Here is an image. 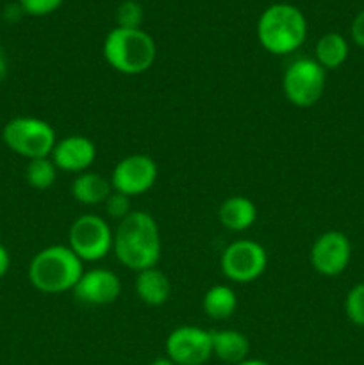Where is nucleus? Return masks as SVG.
I'll list each match as a JSON object with an SVG mask.
<instances>
[{
	"instance_id": "obj_1",
	"label": "nucleus",
	"mask_w": 364,
	"mask_h": 365,
	"mask_svg": "<svg viewBox=\"0 0 364 365\" xmlns=\"http://www.w3.org/2000/svg\"><path fill=\"white\" fill-rule=\"evenodd\" d=\"M113 253L121 266L136 273L156 267L161 259L157 221L145 210H132L114 232Z\"/></svg>"
},
{
	"instance_id": "obj_2",
	"label": "nucleus",
	"mask_w": 364,
	"mask_h": 365,
	"mask_svg": "<svg viewBox=\"0 0 364 365\" xmlns=\"http://www.w3.org/2000/svg\"><path fill=\"white\" fill-rule=\"evenodd\" d=\"M84 273V262L70 250V246L54 245L43 248L29 264V282L45 294H61L74 291Z\"/></svg>"
},
{
	"instance_id": "obj_3",
	"label": "nucleus",
	"mask_w": 364,
	"mask_h": 365,
	"mask_svg": "<svg viewBox=\"0 0 364 365\" xmlns=\"http://www.w3.org/2000/svg\"><path fill=\"white\" fill-rule=\"evenodd\" d=\"M261 46L273 56H288L298 50L307 38V20L291 4H273L257 21Z\"/></svg>"
},
{
	"instance_id": "obj_4",
	"label": "nucleus",
	"mask_w": 364,
	"mask_h": 365,
	"mask_svg": "<svg viewBox=\"0 0 364 365\" xmlns=\"http://www.w3.org/2000/svg\"><path fill=\"white\" fill-rule=\"evenodd\" d=\"M103 59L123 75L145 73L156 63L157 46L143 29L114 27L103 39Z\"/></svg>"
},
{
	"instance_id": "obj_5",
	"label": "nucleus",
	"mask_w": 364,
	"mask_h": 365,
	"mask_svg": "<svg viewBox=\"0 0 364 365\" xmlns=\"http://www.w3.org/2000/svg\"><path fill=\"white\" fill-rule=\"evenodd\" d=\"M2 141L11 152L32 160L52 155L57 135L49 121L32 116H18L4 125Z\"/></svg>"
},
{
	"instance_id": "obj_6",
	"label": "nucleus",
	"mask_w": 364,
	"mask_h": 365,
	"mask_svg": "<svg viewBox=\"0 0 364 365\" xmlns=\"http://www.w3.org/2000/svg\"><path fill=\"white\" fill-rule=\"evenodd\" d=\"M327 84V70L316 63V59L300 57L284 71L282 91L289 103L295 107H313L320 102Z\"/></svg>"
},
{
	"instance_id": "obj_7",
	"label": "nucleus",
	"mask_w": 364,
	"mask_h": 365,
	"mask_svg": "<svg viewBox=\"0 0 364 365\" xmlns=\"http://www.w3.org/2000/svg\"><path fill=\"white\" fill-rule=\"evenodd\" d=\"M114 234L109 223L96 214H82L71 223L68 246L82 262H98L113 252Z\"/></svg>"
},
{
	"instance_id": "obj_8",
	"label": "nucleus",
	"mask_w": 364,
	"mask_h": 365,
	"mask_svg": "<svg viewBox=\"0 0 364 365\" xmlns=\"http://www.w3.org/2000/svg\"><path fill=\"white\" fill-rule=\"evenodd\" d=\"M220 267L227 280L236 284H250L266 271L268 253L257 241L239 239L223 250Z\"/></svg>"
},
{
	"instance_id": "obj_9",
	"label": "nucleus",
	"mask_w": 364,
	"mask_h": 365,
	"mask_svg": "<svg viewBox=\"0 0 364 365\" xmlns=\"http://www.w3.org/2000/svg\"><path fill=\"white\" fill-rule=\"evenodd\" d=\"M164 349L177 365H203L213 356L211 331L193 324L178 327L170 331Z\"/></svg>"
},
{
	"instance_id": "obj_10",
	"label": "nucleus",
	"mask_w": 364,
	"mask_h": 365,
	"mask_svg": "<svg viewBox=\"0 0 364 365\" xmlns=\"http://www.w3.org/2000/svg\"><path fill=\"white\" fill-rule=\"evenodd\" d=\"M157 164L156 160L145 153H132L123 157L114 166L111 175V185L113 191L121 192L125 196H139L153 187L157 180Z\"/></svg>"
},
{
	"instance_id": "obj_11",
	"label": "nucleus",
	"mask_w": 364,
	"mask_h": 365,
	"mask_svg": "<svg viewBox=\"0 0 364 365\" xmlns=\"http://www.w3.org/2000/svg\"><path fill=\"white\" fill-rule=\"evenodd\" d=\"M309 259L316 273L323 277H338L348 267L352 245L343 232H325L310 246Z\"/></svg>"
},
{
	"instance_id": "obj_12",
	"label": "nucleus",
	"mask_w": 364,
	"mask_h": 365,
	"mask_svg": "<svg viewBox=\"0 0 364 365\" xmlns=\"http://www.w3.org/2000/svg\"><path fill=\"white\" fill-rule=\"evenodd\" d=\"M121 292V282L114 271L106 267H95L82 273L81 280L74 287L77 302L84 305L102 307L111 305L118 299Z\"/></svg>"
},
{
	"instance_id": "obj_13",
	"label": "nucleus",
	"mask_w": 364,
	"mask_h": 365,
	"mask_svg": "<svg viewBox=\"0 0 364 365\" xmlns=\"http://www.w3.org/2000/svg\"><path fill=\"white\" fill-rule=\"evenodd\" d=\"M50 159L54 160L57 170L81 175L95 163L96 146L86 135H66L57 139Z\"/></svg>"
},
{
	"instance_id": "obj_14",
	"label": "nucleus",
	"mask_w": 364,
	"mask_h": 365,
	"mask_svg": "<svg viewBox=\"0 0 364 365\" xmlns=\"http://www.w3.org/2000/svg\"><path fill=\"white\" fill-rule=\"evenodd\" d=\"M134 289L138 298L148 307L164 305L171 296L170 278L163 271L157 269V266L139 271L134 282Z\"/></svg>"
},
{
	"instance_id": "obj_15",
	"label": "nucleus",
	"mask_w": 364,
	"mask_h": 365,
	"mask_svg": "<svg viewBox=\"0 0 364 365\" xmlns=\"http://www.w3.org/2000/svg\"><path fill=\"white\" fill-rule=\"evenodd\" d=\"M218 220L227 230H248L257 220V207L246 196H231L218 209Z\"/></svg>"
},
{
	"instance_id": "obj_16",
	"label": "nucleus",
	"mask_w": 364,
	"mask_h": 365,
	"mask_svg": "<svg viewBox=\"0 0 364 365\" xmlns=\"http://www.w3.org/2000/svg\"><path fill=\"white\" fill-rule=\"evenodd\" d=\"M213 355L225 364L238 365L248 359L250 342L245 334L238 330H213Z\"/></svg>"
},
{
	"instance_id": "obj_17",
	"label": "nucleus",
	"mask_w": 364,
	"mask_h": 365,
	"mask_svg": "<svg viewBox=\"0 0 364 365\" xmlns=\"http://www.w3.org/2000/svg\"><path fill=\"white\" fill-rule=\"evenodd\" d=\"M111 192H113L111 180L93 171L77 175L71 184V195L82 205H103Z\"/></svg>"
},
{
	"instance_id": "obj_18",
	"label": "nucleus",
	"mask_w": 364,
	"mask_h": 365,
	"mask_svg": "<svg viewBox=\"0 0 364 365\" xmlns=\"http://www.w3.org/2000/svg\"><path fill=\"white\" fill-rule=\"evenodd\" d=\"M202 309L211 319H228L238 309V296H236L234 289L228 285H213L203 294Z\"/></svg>"
},
{
	"instance_id": "obj_19",
	"label": "nucleus",
	"mask_w": 364,
	"mask_h": 365,
	"mask_svg": "<svg viewBox=\"0 0 364 365\" xmlns=\"http://www.w3.org/2000/svg\"><path fill=\"white\" fill-rule=\"evenodd\" d=\"M314 56H316V63L323 70H335L348 57V43L338 32H327L318 39Z\"/></svg>"
},
{
	"instance_id": "obj_20",
	"label": "nucleus",
	"mask_w": 364,
	"mask_h": 365,
	"mask_svg": "<svg viewBox=\"0 0 364 365\" xmlns=\"http://www.w3.org/2000/svg\"><path fill=\"white\" fill-rule=\"evenodd\" d=\"M57 178V168L50 157H43V159H32L29 160L27 170H25V180L32 189L38 191H45L54 185Z\"/></svg>"
},
{
	"instance_id": "obj_21",
	"label": "nucleus",
	"mask_w": 364,
	"mask_h": 365,
	"mask_svg": "<svg viewBox=\"0 0 364 365\" xmlns=\"http://www.w3.org/2000/svg\"><path fill=\"white\" fill-rule=\"evenodd\" d=\"M345 314L355 327H364V282L353 285L345 299Z\"/></svg>"
},
{
	"instance_id": "obj_22",
	"label": "nucleus",
	"mask_w": 364,
	"mask_h": 365,
	"mask_svg": "<svg viewBox=\"0 0 364 365\" xmlns=\"http://www.w3.org/2000/svg\"><path fill=\"white\" fill-rule=\"evenodd\" d=\"M118 27L121 29H141L143 7L136 0H125L116 9Z\"/></svg>"
},
{
	"instance_id": "obj_23",
	"label": "nucleus",
	"mask_w": 364,
	"mask_h": 365,
	"mask_svg": "<svg viewBox=\"0 0 364 365\" xmlns=\"http://www.w3.org/2000/svg\"><path fill=\"white\" fill-rule=\"evenodd\" d=\"M103 207H106L107 216L118 221H121L123 217H127L128 214L132 212L131 198L116 191H113L109 196H107V200L103 202Z\"/></svg>"
},
{
	"instance_id": "obj_24",
	"label": "nucleus",
	"mask_w": 364,
	"mask_h": 365,
	"mask_svg": "<svg viewBox=\"0 0 364 365\" xmlns=\"http://www.w3.org/2000/svg\"><path fill=\"white\" fill-rule=\"evenodd\" d=\"M64 0H18L24 14L29 16H46L61 7Z\"/></svg>"
},
{
	"instance_id": "obj_25",
	"label": "nucleus",
	"mask_w": 364,
	"mask_h": 365,
	"mask_svg": "<svg viewBox=\"0 0 364 365\" xmlns=\"http://www.w3.org/2000/svg\"><path fill=\"white\" fill-rule=\"evenodd\" d=\"M350 32H352L353 43H355L357 46H360V48H364V9L353 18Z\"/></svg>"
},
{
	"instance_id": "obj_26",
	"label": "nucleus",
	"mask_w": 364,
	"mask_h": 365,
	"mask_svg": "<svg viewBox=\"0 0 364 365\" xmlns=\"http://www.w3.org/2000/svg\"><path fill=\"white\" fill-rule=\"evenodd\" d=\"M11 267V255L4 245H0V278L6 277Z\"/></svg>"
},
{
	"instance_id": "obj_27",
	"label": "nucleus",
	"mask_w": 364,
	"mask_h": 365,
	"mask_svg": "<svg viewBox=\"0 0 364 365\" xmlns=\"http://www.w3.org/2000/svg\"><path fill=\"white\" fill-rule=\"evenodd\" d=\"M7 75V59H6V53H4V50L0 48V82L6 78Z\"/></svg>"
},
{
	"instance_id": "obj_28",
	"label": "nucleus",
	"mask_w": 364,
	"mask_h": 365,
	"mask_svg": "<svg viewBox=\"0 0 364 365\" xmlns=\"http://www.w3.org/2000/svg\"><path fill=\"white\" fill-rule=\"evenodd\" d=\"M150 365H177V364H175L173 360H171V359H168V356L164 355V356H159V359H156V360H153V362L150 364Z\"/></svg>"
},
{
	"instance_id": "obj_29",
	"label": "nucleus",
	"mask_w": 364,
	"mask_h": 365,
	"mask_svg": "<svg viewBox=\"0 0 364 365\" xmlns=\"http://www.w3.org/2000/svg\"><path fill=\"white\" fill-rule=\"evenodd\" d=\"M238 365H270V364L264 362V360H261V359H246Z\"/></svg>"
},
{
	"instance_id": "obj_30",
	"label": "nucleus",
	"mask_w": 364,
	"mask_h": 365,
	"mask_svg": "<svg viewBox=\"0 0 364 365\" xmlns=\"http://www.w3.org/2000/svg\"><path fill=\"white\" fill-rule=\"evenodd\" d=\"M293 365H302V364H293Z\"/></svg>"
}]
</instances>
